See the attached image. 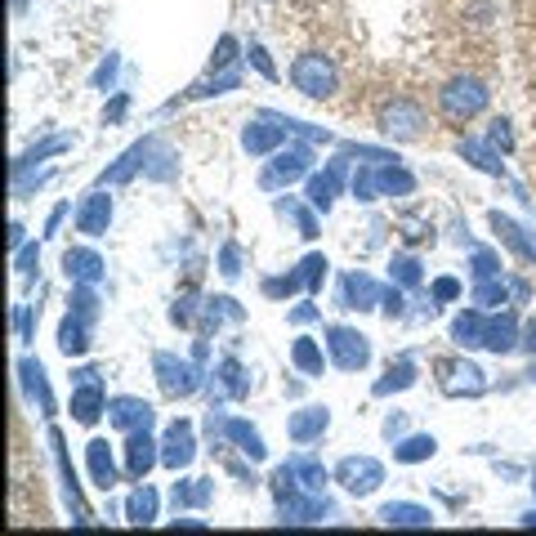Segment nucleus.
Here are the masks:
<instances>
[{
  "label": "nucleus",
  "mask_w": 536,
  "mask_h": 536,
  "mask_svg": "<svg viewBox=\"0 0 536 536\" xmlns=\"http://www.w3.org/2000/svg\"><path fill=\"white\" fill-rule=\"evenodd\" d=\"M483 108H487V85L478 81V76H456V81H447V90L438 94V112H443L452 126L474 121Z\"/></svg>",
  "instance_id": "1"
},
{
  "label": "nucleus",
  "mask_w": 536,
  "mask_h": 536,
  "mask_svg": "<svg viewBox=\"0 0 536 536\" xmlns=\"http://www.w3.org/2000/svg\"><path fill=\"white\" fill-rule=\"evenodd\" d=\"M291 81L300 94H309V99H331L335 90H340V72H335V63L327 54H300V59L291 63Z\"/></svg>",
  "instance_id": "2"
},
{
  "label": "nucleus",
  "mask_w": 536,
  "mask_h": 536,
  "mask_svg": "<svg viewBox=\"0 0 536 536\" xmlns=\"http://www.w3.org/2000/svg\"><path fill=\"white\" fill-rule=\"evenodd\" d=\"M411 188H416V179H411L407 170L389 166V161H376V166H367V170L353 175V197L358 201H376L385 193H411Z\"/></svg>",
  "instance_id": "3"
},
{
  "label": "nucleus",
  "mask_w": 536,
  "mask_h": 536,
  "mask_svg": "<svg viewBox=\"0 0 536 536\" xmlns=\"http://www.w3.org/2000/svg\"><path fill=\"white\" fill-rule=\"evenodd\" d=\"M335 478L344 483V492L367 496L385 483V469H380V461H371V456H344L340 469H335Z\"/></svg>",
  "instance_id": "4"
},
{
  "label": "nucleus",
  "mask_w": 536,
  "mask_h": 536,
  "mask_svg": "<svg viewBox=\"0 0 536 536\" xmlns=\"http://www.w3.org/2000/svg\"><path fill=\"white\" fill-rule=\"evenodd\" d=\"M380 130H385L389 139L411 143V139L425 134V112H420L416 103H407V99H394L385 112H380Z\"/></svg>",
  "instance_id": "5"
},
{
  "label": "nucleus",
  "mask_w": 536,
  "mask_h": 536,
  "mask_svg": "<svg viewBox=\"0 0 536 536\" xmlns=\"http://www.w3.org/2000/svg\"><path fill=\"white\" fill-rule=\"evenodd\" d=\"M103 411H108V394H103V385H99V371H81V376H76V394H72V416L81 420V425H94Z\"/></svg>",
  "instance_id": "6"
},
{
  "label": "nucleus",
  "mask_w": 536,
  "mask_h": 536,
  "mask_svg": "<svg viewBox=\"0 0 536 536\" xmlns=\"http://www.w3.org/2000/svg\"><path fill=\"white\" fill-rule=\"evenodd\" d=\"M157 380H161V394L166 398H188L201 385L193 362H179V358H170V353H157Z\"/></svg>",
  "instance_id": "7"
},
{
  "label": "nucleus",
  "mask_w": 536,
  "mask_h": 536,
  "mask_svg": "<svg viewBox=\"0 0 536 536\" xmlns=\"http://www.w3.org/2000/svg\"><path fill=\"white\" fill-rule=\"evenodd\" d=\"M327 344H331V358L340 362L344 371H358V367H367V362H371L367 335H358V331H349V327H331L327 331Z\"/></svg>",
  "instance_id": "8"
},
{
  "label": "nucleus",
  "mask_w": 536,
  "mask_h": 536,
  "mask_svg": "<svg viewBox=\"0 0 536 536\" xmlns=\"http://www.w3.org/2000/svg\"><path fill=\"white\" fill-rule=\"evenodd\" d=\"M161 465L170 469H188L193 465V425L188 420H175L166 429V443H161Z\"/></svg>",
  "instance_id": "9"
},
{
  "label": "nucleus",
  "mask_w": 536,
  "mask_h": 536,
  "mask_svg": "<svg viewBox=\"0 0 536 536\" xmlns=\"http://www.w3.org/2000/svg\"><path fill=\"white\" fill-rule=\"evenodd\" d=\"M304 170H309V148H291V152H282V157L264 170L260 184L264 188H282V184H291V179H300Z\"/></svg>",
  "instance_id": "10"
},
{
  "label": "nucleus",
  "mask_w": 536,
  "mask_h": 536,
  "mask_svg": "<svg viewBox=\"0 0 536 536\" xmlns=\"http://www.w3.org/2000/svg\"><path fill=\"white\" fill-rule=\"evenodd\" d=\"M157 461H161V452H157V443L148 438V429H134L130 443H126V474L130 478H143Z\"/></svg>",
  "instance_id": "11"
},
{
  "label": "nucleus",
  "mask_w": 536,
  "mask_h": 536,
  "mask_svg": "<svg viewBox=\"0 0 536 536\" xmlns=\"http://www.w3.org/2000/svg\"><path fill=\"white\" fill-rule=\"evenodd\" d=\"M108 420L117 429H130V434H134V429H148L152 425V407H148V402H139V398H112L108 402Z\"/></svg>",
  "instance_id": "12"
},
{
  "label": "nucleus",
  "mask_w": 536,
  "mask_h": 536,
  "mask_svg": "<svg viewBox=\"0 0 536 536\" xmlns=\"http://www.w3.org/2000/svg\"><path fill=\"white\" fill-rule=\"evenodd\" d=\"M108 219H112V201L103 193H90L81 201V210H76V228H81L85 237H99L103 228H108Z\"/></svg>",
  "instance_id": "13"
},
{
  "label": "nucleus",
  "mask_w": 536,
  "mask_h": 536,
  "mask_svg": "<svg viewBox=\"0 0 536 536\" xmlns=\"http://www.w3.org/2000/svg\"><path fill=\"white\" fill-rule=\"evenodd\" d=\"M327 425H331V416H327V407H304V411H295L291 416V438L295 443H313V438H322L327 434Z\"/></svg>",
  "instance_id": "14"
},
{
  "label": "nucleus",
  "mask_w": 536,
  "mask_h": 536,
  "mask_svg": "<svg viewBox=\"0 0 536 536\" xmlns=\"http://www.w3.org/2000/svg\"><path fill=\"white\" fill-rule=\"evenodd\" d=\"M380 300V286L367 273H349L344 277V309H371Z\"/></svg>",
  "instance_id": "15"
},
{
  "label": "nucleus",
  "mask_w": 536,
  "mask_h": 536,
  "mask_svg": "<svg viewBox=\"0 0 536 536\" xmlns=\"http://www.w3.org/2000/svg\"><path fill=\"white\" fill-rule=\"evenodd\" d=\"M63 268H67V277H72V282H99L103 277V260L94 251H67L63 255Z\"/></svg>",
  "instance_id": "16"
},
{
  "label": "nucleus",
  "mask_w": 536,
  "mask_h": 536,
  "mask_svg": "<svg viewBox=\"0 0 536 536\" xmlns=\"http://www.w3.org/2000/svg\"><path fill=\"white\" fill-rule=\"evenodd\" d=\"M340 179H344V161H335V166H327V175H313L309 184V201L318 210H331L335 193H340Z\"/></svg>",
  "instance_id": "17"
},
{
  "label": "nucleus",
  "mask_w": 536,
  "mask_h": 536,
  "mask_svg": "<svg viewBox=\"0 0 536 536\" xmlns=\"http://www.w3.org/2000/svg\"><path fill=\"white\" fill-rule=\"evenodd\" d=\"M85 456H90V474H94V487H103L108 492L112 483H117V465H112V452L103 438H94L90 447H85Z\"/></svg>",
  "instance_id": "18"
},
{
  "label": "nucleus",
  "mask_w": 536,
  "mask_h": 536,
  "mask_svg": "<svg viewBox=\"0 0 536 536\" xmlns=\"http://www.w3.org/2000/svg\"><path fill=\"white\" fill-rule=\"evenodd\" d=\"M219 434H224V438H233V443L242 447V452L251 456V461H260V456H264V438L255 434L251 425H242V420H224V425H219Z\"/></svg>",
  "instance_id": "19"
},
{
  "label": "nucleus",
  "mask_w": 536,
  "mask_h": 536,
  "mask_svg": "<svg viewBox=\"0 0 536 536\" xmlns=\"http://www.w3.org/2000/svg\"><path fill=\"white\" fill-rule=\"evenodd\" d=\"M380 519H385L389 528H425L434 514L420 510V505H385V510H380Z\"/></svg>",
  "instance_id": "20"
},
{
  "label": "nucleus",
  "mask_w": 536,
  "mask_h": 536,
  "mask_svg": "<svg viewBox=\"0 0 536 536\" xmlns=\"http://www.w3.org/2000/svg\"><path fill=\"white\" fill-rule=\"evenodd\" d=\"M85 327H90V322H81V318H67V322H63V331H59V349L67 353V358H76V353L90 349V340H85Z\"/></svg>",
  "instance_id": "21"
},
{
  "label": "nucleus",
  "mask_w": 536,
  "mask_h": 536,
  "mask_svg": "<svg viewBox=\"0 0 536 536\" xmlns=\"http://www.w3.org/2000/svg\"><path fill=\"white\" fill-rule=\"evenodd\" d=\"M126 514H130V523H152L157 519V492H152V487H139L126 501Z\"/></svg>",
  "instance_id": "22"
},
{
  "label": "nucleus",
  "mask_w": 536,
  "mask_h": 536,
  "mask_svg": "<svg viewBox=\"0 0 536 536\" xmlns=\"http://www.w3.org/2000/svg\"><path fill=\"white\" fill-rule=\"evenodd\" d=\"M286 139V130H268V126H246V134H242V143H246V152H268V148H277V143Z\"/></svg>",
  "instance_id": "23"
},
{
  "label": "nucleus",
  "mask_w": 536,
  "mask_h": 536,
  "mask_svg": "<svg viewBox=\"0 0 536 536\" xmlns=\"http://www.w3.org/2000/svg\"><path fill=\"white\" fill-rule=\"evenodd\" d=\"M483 335H487L483 313H465V318H456V327H452L456 344H483Z\"/></svg>",
  "instance_id": "24"
},
{
  "label": "nucleus",
  "mask_w": 536,
  "mask_h": 536,
  "mask_svg": "<svg viewBox=\"0 0 536 536\" xmlns=\"http://www.w3.org/2000/svg\"><path fill=\"white\" fill-rule=\"evenodd\" d=\"M291 358H295V367H300L304 376H322V349L313 340H295Z\"/></svg>",
  "instance_id": "25"
},
{
  "label": "nucleus",
  "mask_w": 536,
  "mask_h": 536,
  "mask_svg": "<svg viewBox=\"0 0 536 536\" xmlns=\"http://www.w3.org/2000/svg\"><path fill=\"white\" fill-rule=\"evenodd\" d=\"M23 380H27V389H32L36 398H41V411H54V398H50V389H45V371H41V362H23Z\"/></svg>",
  "instance_id": "26"
},
{
  "label": "nucleus",
  "mask_w": 536,
  "mask_h": 536,
  "mask_svg": "<svg viewBox=\"0 0 536 536\" xmlns=\"http://www.w3.org/2000/svg\"><path fill=\"white\" fill-rule=\"evenodd\" d=\"M492 224H496V233H501V237H505V242H510V246H514V251H519V255H523V260H536V246H532V242H523V237H519V228H514V224H510V219H501V215H496V219H492Z\"/></svg>",
  "instance_id": "27"
},
{
  "label": "nucleus",
  "mask_w": 536,
  "mask_h": 536,
  "mask_svg": "<svg viewBox=\"0 0 536 536\" xmlns=\"http://www.w3.org/2000/svg\"><path fill=\"white\" fill-rule=\"evenodd\" d=\"M434 447H438L434 438H407V443H402L394 456H398L402 465H411V461H425V456H434Z\"/></svg>",
  "instance_id": "28"
},
{
  "label": "nucleus",
  "mask_w": 536,
  "mask_h": 536,
  "mask_svg": "<svg viewBox=\"0 0 536 536\" xmlns=\"http://www.w3.org/2000/svg\"><path fill=\"white\" fill-rule=\"evenodd\" d=\"M411 380H416V367L411 362H398V367H389V380H380L376 394H394V389H407Z\"/></svg>",
  "instance_id": "29"
},
{
  "label": "nucleus",
  "mask_w": 536,
  "mask_h": 536,
  "mask_svg": "<svg viewBox=\"0 0 536 536\" xmlns=\"http://www.w3.org/2000/svg\"><path fill=\"white\" fill-rule=\"evenodd\" d=\"M461 152H465L469 161H474L478 170H487V175H501V161H496L487 148H478V143H461Z\"/></svg>",
  "instance_id": "30"
},
{
  "label": "nucleus",
  "mask_w": 536,
  "mask_h": 536,
  "mask_svg": "<svg viewBox=\"0 0 536 536\" xmlns=\"http://www.w3.org/2000/svg\"><path fill=\"white\" fill-rule=\"evenodd\" d=\"M394 268H398V282H402V286H416V282H420V264L407 260V255H402V260H394Z\"/></svg>",
  "instance_id": "31"
},
{
  "label": "nucleus",
  "mask_w": 536,
  "mask_h": 536,
  "mask_svg": "<svg viewBox=\"0 0 536 536\" xmlns=\"http://www.w3.org/2000/svg\"><path fill=\"white\" fill-rule=\"evenodd\" d=\"M487 143H492V148H501V152L510 148V143H514L510 139V121H492V134H487Z\"/></svg>",
  "instance_id": "32"
},
{
  "label": "nucleus",
  "mask_w": 536,
  "mask_h": 536,
  "mask_svg": "<svg viewBox=\"0 0 536 536\" xmlns=\"http://www.w3.org/2000/svg\"><path fill=\"white\" fill-rule=\"evenodd\" d=\"M76 318H81V322H94V304H99V300H94V295L90 291H76Z\"/></svg>",
  "instance_id": "33"
},
{
  "label": "nucleus",
  "mask_w": 536,
  "mask_h": 536,
  "mask_svg": "<svg viewBox=\"0 0 536 536\" xmlns=\"http://www.w3.org/2000/svg\"><path fill=\"white\" fill-rule=\"evenodd\" d=\"M251 63L260 67V76H268V81H273V76H277V67L268 63V54H264V45H251Z\"/></svg>",
  "instance_id": "34"
},
{
  "label": "nucleus",
  "mask_w": 536,
  "mask_h": 536,
  "mask_svg": "<svg viewBox=\"0 0 536 536\" xmlns=\"http://www.w3.org/2000/svg\"><path fill=\"white\" fill-rule=\"evenodd\" d=\"M233 54H237V41L233 36H224V41H219V54H215V67H228L233 63Z\"/></svg>",
  "instance_id": "35"
},
{
  "label": "nucleus",
  "mask_w": 536,
  "mask_h": 536,
  "mask_svg": "<svg viewBox=\"0 0 536 536\" xmlns=\"http://www.w3.org/2000/svg\"><path fill=\"white\" fill-rule=\"evenodd\" d=\"M434 295H438V300H456V295H461V286H456L452 277H443V282H434Z\"/></svg>",
  "instance_id": "36"
},
{
  "label": "nucleus",
  "mask_w": 536,
  "mask_h": 536,
  "mask_svg": "<svg viewBox=\"0 0 536 536\" xmlns=\"http://www.w3.org/2000/svg\"><path fill=\"white\" fill-rule=\"evenodd\" d=\"M219 264H224V277H237V246H224Z\"/></svg>",
  "instance_id": "37"
},
{
  "label": "nucleus",
  "mask_w": 536,
  "mask_h": 536,
  "mask_svg": "<svg viewBox=\"0 0 536 536\" xmlns=\"http://www.w3.org/2000/svg\"><path fill=\"white\" fill-rule=\"evenodd\" d=\"M32 264H36V251H23V255H18V273H32Z\"/></svg>",
  "instance_id": "38"
},
{
  "label": "nucleus",
  "mask_w": 536,
  "mask_h": 536,
  "mask_svg": "<svg viewBox=\"0 0 536 536\" xmlns=\"http://www.w3.org/2000/svg\"><path fill=\"white\" fill-rule=\"evenodd\" d=\"M523 344H528V349L536 353V318L528 322V327H523Z\"/></svg>",
  "instance_id": "39"
}]
</instances>
